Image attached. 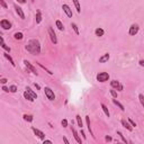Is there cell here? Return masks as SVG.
Returning <instances> with one entry per match:
<instances>
[{"instance_id": "16", "label": "cell", "mask_w": 144, "mask_h": 144, "mask_svg": "<svg viewBox=\"0 0 144 144\" xmlns=\"http://www.w3.org/2000/svg\"><path fill=\"white\" fill-rule=\"evenodd\" d=\"M3 56H5L6 59L8 60V61H9V63L11 64L12 66H16V64H15V62H14V60H12V58L11 56H10V54L8 53V52H6V53H3Z\"/></svg>"}, {"instance_id": "14", "label": "cell", "mask_w": 144, "mask_h": 144, "mask_svg": "<svg viewBox=\"0 0 144 144\" xmlns=\"http://www.w3.org/2000/svg\"><path fill=\"white\" fill-rule=\"evenodd\" d=\"M120 123H122V125L127 129V131H129V132H131V131H133V126L129 124V122H126L125 119H122V120H120Z\"/></svg>"}, {"instance_id": "17", "label": "cell", "mask_w": 144, "mask_h": 144, "mask_svg": "<svg viewBox=\"0 0 144 144\" xmlns=\"http://www.w3.org/2000/svg\"><path fill=\"white\" fill-rule=\"evenodd\" d=\"M104 34H105V30H104L103 28H100V27L96 28V30H95V35H96V36L101 37V36H104Z\"/></svg>"}, {"instance_id": "28", "label": "cell", "mask_w": 144, "mask_h": 144, "mask_svg": "<svg viewBox=\"0 0 144 144\" xmlns=\"http://www.w3.org/2000/svg\"><path fill=\"white\" fill-rule=\"evenodd\" d=\"M71 27L73 28L74 33H76L77 35H79V34H80V32H79V28H78V26H77V24H76V23H72V24H71Z\"/></svg>"}, {"instance_id": "44", "label": "cell", "mask_w": 144, "mask_h": 144, "mask_svg": "<svg viewBox=\"0 0 144 144\" xmlns=\"http://www.w3.org/2000/svg\"><path fill=\"white\" fill-rule=\"evenodd\" d=\"M81 135H82L83 140H86V135H85V132H83V131H82V128H81Z\"/></svg>"}, {"instance_id": "43", "label": "cell", "mask_w": 144, "mask_h": 144, "mask_svg": "<svg viewBox=\"0 0 144 144\" xmlns=\"http://www.w3.org/2000/svg\"><path fill=\"white\" fill-rule=\"evenodd\" d=\"M139 64H140L141 66H144V60H141V61L139 62Z\"/></svg>"}, {"instance_id": "24", "label": "cell", "mask_w": 144, "mask_h": 144, "mask_svg": "<svg viewBox=\"0 0 144 144\" xmlns=\"http://www.w3.org/2000/svg\"><path fill=\"white\" fill-rule=\"evenodd\" d=\"M26 91H27L28 93H29V95L32 96V97L34 98V99H37V95H36V92H35V91H33L32 89L29 88V87H26Z\"/></svg>"}, {"instance_id": "26", "label": "cell", "mask_w": 144, "mask_h": 144, "mask_svg": "<svg viewBox=\"0 0 144 144\" xmlns=\"http://www.w3.org/2000/svg\"><path fill=\"white\" fill-rule=\"evenodd\" d=\"M76 119H77V124H78V126L80 127V128H82L83 124H82V119H81V116H80V115H77V116H76Z\"/></svg>"}, {"instance_id": "5", "label": "cell", "mask_w": 144, "mask_h": 144, "mask_svg": "<svg viewBox=\"0 0 144 144\" xmlns=\"http://www.w3.org/2000/svg\"><path fill=\"white\" fill-rule=\"evenodd\" d=\"M47 30H49V35H50V38H51L52 43H53V44H58V38H56V34H55V32H54L53 27L49 26V29Z\"/></svg>"}, {"instance_id": "47", "label": "cell", "mask_w": 144, "mask_h": 144, "mask_svg": "<svg viewBox=\"0 0 144 144\" xmlns=\"http://www.w3.org/2000/svg\"><path fill=\"white\" fill-rule=\"evenodd\" d=\"M32 1H35V0H32Z\"/></svg>"}, {"instance_id": "38", "label": "cell", "mask_w": 144, "mask_h": 144, "mask_svg": "<svg viewBox=\"0 0 144 144\" xmlns=\"http://www.w3.org/2000/svg\"><path fill=\"white\" fill-rule=\"evenodd\" d=\"M7 79H6V78H2V79H0V82H1V83H2V85H6V83H7Z\"/></svg>"}, {"instance_id": "8", "label": "cell", "mask_w": 144, "mask_h": 144, "mask_svg": "<svg viewBox=\"0 0 144 144\" xmlns=\"http://www.w3.org/2000/svg\"><path fill=\"white\" fill-rule=\"evenodd\" d=\"M32 131L34 132V134L36 135V136L38 137V139H41V140H45V134H44L43 132H42V131H39L38 128H36V127L33 126V127H32Z\"/></svg>"}, {"instance_id": "42", "label": "cell", "mask_w": 144, "mask_h": 144, "mask_svg": "<svg viewBox=\"0 0 144 144\" xmlns=\"http://www.w3.org/2000/svg\"><path fill=\"white\" fill-rule=\"evenodd\" d=\"M43 142H44V144H45V143H50V144H52V141H50V140H43Z\"/></svg>"}, {"instance_id": "30", "label": "cell", "mask_w": 144, "mask_h": 144, "mask_svg": "<svg viewBox=\"0 0 144 144\" xmlns=\"http://www.w3.org/2000/svg\"><path fill=\"white\" fill-rule=\"evenodd\" d=\"M9 90H10V92H12V93H15V92H17V86H15V85H11L9 87Z\"/></svg>"}, {"instance_id": "11", "label": "cell", "mask_w": 144, "mask_h": 144, "mask_svg": "<svg viewBox=\"0 0 144 144\" xmlns=\"http://www.w3.org/2000/svg\"><path fill=\"white\" fill-rule=\"evenodd\" d=\"M62 9H63V11L65 12L66 16H68L69 18L72 17V10H71V8H70V6H69V5H63V6H62Z\"/></svg>"}, {"instance_id": "35", "label": "cell", "mask_w": 144, "mask_h": 144, "mask_svg": "<svg viewBox=\"0 0 144 144\" xmlns=\"http://www.w3.org/2000/svg\"><path fill=\"white\" fill-rule=\"evenodd\" d=\"M0 3H1V7H2V8H5V9H7V8H8L7 3L5 2V0H0Z\"/></svg>"}, {"instance_id": "18", "label": "cell", "mask_w": 144, "mask_h": 144, "mask_svg": "<svg viewBox=\"0 0 144 144\" xmlns=\"http://www.w3.org/2000/svg\"><path fill=\"white\" fill-rule=\"evenodd\" d=\"M100 106H101V109H103V112L105 113V115L107 116V117H109L110 116V113H109V110H108V108H107V106L105 105V104H100Z\"/></svg>"}, {"instance_id": "21", "label": "cell", "mask_w": 144, "mask_h": 144, "mask_svg": "<svg viewBox=\"0 0 144 144\" xmlns=\"http://www.w3.org/2000/svg\"><path fill=\"white\" fill-rule=\"evenodd\" d=\"M113 103H114V104H115V105L117 106V107H118V108H119V109H120V110H123V112H124V110H125L124 106H123V105H122V104H120V103H119V101H118V100H117V99H116V98H114V99H113Z\"/></svg>"}, {"instance_id": "12", "label": "cell", "mask_w": 144, "mask_h": 144, "mask_svg": "<svg viewBox=\"0 0 144 144\" xmlns=\"http://www.w3.org/2000/svg\"><path fill=\"white\" fill-rule=\"evenodd\" d=\"M14 7H15V10H16V12H17V15L19 16L22 19H25V14H24V11H23L22 8H20L19 6H17V5H15Z\"/></svg>"}, {"instance_id": "1", "label": "cell", "mask_w": 144, "mask_h": 144, "mask_svg": "<svg viewBox=\"0 0 144 144\" xmlns=\"http://www.w3.org/2000/svg\"><path fill=\"white\" fill-rule=\"evenodd\" d=\"M25 49H26L27 52H29V53L37 55V54L41 53V43H39L37 39H34V38L29 39V41L27 42Z\"/></svg>"}, {"instance_id": "10", "label": "cell", "mask_w": 144, "mask_h": 144, "mask_svg": "<svg viewBox=\"0 0 144 144\" xmlns=\"http://www.w3.org/2000/svg\"><path fill=\"white\" fill-rule=\"evenodd\" d=\"M71 131H72V134H73V136H74V139H76L77 143H79V144H82V140H81V137L79 136L78 132H77V131H76V128H74L73 126H71Z\"/></svg>"}, {"instance_id": "46", "label": "cell", "mask_w": 144, "mask_h": 144, "mask_svg": "<svg viewBox=\"0 0 144 144\" xmlns=\"http://www.w3.org/2000/svg\"><path fill=\"white\" fill-rule=\"evenodd\" d=\"M63 141H64V142H65V143H66V144H69V140H68V139H66V137H65V136H64V137H63Z\"/></svg>"}, {"instance_id": "29", "label": "cell", "mask_w": 144, "mask_h": 144, "mask_svg": "<svg viewBox=\"0 0 144 144\" xmlns=\"http://www.w3.org/2000/svg\"><path fill=\"white\" fill-rule=\"evenodd\" d=\"M1 47H2V49L5 50L6 52H8V53H10V51H11V49H10L9 46H7V45L5 44V42H1Z\"/></svg>"}, {"instance_id": "39", "label": "cell", "mask_w": 144, "mask_h": 144, "mask_svg": "<svg viewBox=\"0 0 144 144\" xmlns=\"http://www.w3.org/2000/svg\"><path fill=\"white\" fill-rule=\"evenodd\" d=\"M2 90L5 91V92H10L9 88H7V87H6V86H2Z\"/></svg>"}, {"instance_id": "34", "label": "cell", "mask_w": 144, "mask_h": 144, "mask_svg": "<svg viewBox=\"0 0 144 144\" xmlns=\"http://www.w3.org/2000/svg\"><path fill=\"white\" fill-rule=\"evenodd\" d=\"M139 99H140V103H141V105L144 107V95L140 93V95H139Z\"/></svg>"}, {"instance_id": "4", "label": "cell", "mask_w": 144, "mask_h": 144, "mask_svg": "<svg viewBox=\"0 0 144 144\" xmlns=\"http://www.w3.org/2000/svg\"><path fill=\"white\" fill-rule=\"evenodd\" d=\"M44 92H45V96L47 97V99L51 100V101H53L54 99H55V95H54V91L52 90L50 87H45L44 88Z\"/></svg>"}, {"instance_id": "7", "label": "cell", "mask_w": 144, "mask_h": 144, "mask_svg": "<svg viewBox=\"0 0 144 144\" xmlns=\"http://www.w3.org/2000/svg\"><path fill=\"white\" fill-rule=\"evenodd\" d=\"M0 26H1V28L5 30H8L11 28V23L9 22V20L7 19H1V22H0Z\"/></svg>"}, {"instance_id": "2", "label": "cell", "mask_w": 144, "mask_h": 144, "mask_svg": "<svg viewBox=\"0 0 144 144\" xmlns=\"http://www.w3.org/2000/svg\"><path fill=\"white\" fill-rule=\"evenodd\" d=\"M96 79L99 82H106V81L109 80V73H107V72H99L96 76Z\"/></svg>"}, {"instance_id": "45", "label": "cell", "mask_w": 144, "mask_h": 144, "mask_svg": "<svg viewBox=\"0 0 144 144\" xmlns=\"http://www.w3.org/2000/svg\"><path fill=\"white\" fill-rule=\"evenodd\" d=\"M16 1H18L19 3H25V2H26V0H16Z\"/></svg>"}, {"instance_id": "22", "label": "cell", "mask_w": 144, "mask_h": 144, "mask_svg": "<svg viewBox=\"0 0 144 144\" xmlns=\"http://www.w3.org/2000/svg\"><path fill=\"white\" fill-rule=\"evenodd\" d=\"M72 1H73V3H74V7H76V9H77V12L80 14V12H81V7H80V2H79V0H72Z\"/></svg>"}, {"instance_id": "27", "label": "cell", "mask_w": 144, "mask_h": 144, "mask_svg": "<svg viewBox=\"0 0 144 144\" xmlns=\"http://www.w3.org/2000/svg\"><path fill=\"white\" fill-rule=\"evenodd\" d=\"M55 24H56V27H58V28H59L60 30H64V25L62 24L61 20H56Z\"/></svg>"}, {"instance_id": "36", "label": "cell", "mask_w": 144, "mask_h": 144, "mask_svg": "<svg viewBox=\"0 0 144 144\" xmlns=\"http://www.w3.org/2000/svg\"><path fill=\"white\" fill-rule=\"evenodd\" d=\"M61 125H62L63 127H68V120H66V119H62Z\"/></svg>"}, {"instance_id": "6", "label": "cell", "mask_w": 144, "mask_h": 144, "mask_svg": "<svg viewBox=\"0 0 144 144\" xmlns=\"http://www.w3.org/2000/svg\"><path fill=\"white\" fill-rule=\"evenodd\" d=\"M140 30V27L137 24H132L131 25V27H129V30H128V34L131 35V36H135V35L139 33Z\"/></svg>"}, {"instance_id": "15", "label": "cell", "mask_w": 144, "mask_h": 144, "mask_svg": "<svg viewBox=\"0 0 144 144\" xmlns=\"http://www.w3.org/2000/svg\"><path fill=\"white\" fill-rule=\"evenodd\" d=\"M86 123H87V126H88V131L90 132V135L95 139V135H93L92 133V129H91V126H90V118H89V116H86Z\"/></svg>"}, {"instance_id": "19", "label": "cell", "mask_w": 144, "mask_h": 144, "mask_svg": "<svg viewBox=\"0 0 144 144\" xmlns=\"http://www.w3.org/2000/svg\"><path fill=\"white\" fill-rule=\"evenodd\" d=\"M23 118H24V120H26V122H33V119H34V117H33V115H29V114H24L23 115Z\"/></svg>"}, {"instance_id": "37", "label": "cell", "mask_w": 144, "mask_h": 144, "mask_svg": "<svg viewBox=\"0 0 144 144\" xmlns=\"http://www.w3.org/2000/svg\"><path fill=\"white\" fill-rule=\"evenodd\" d=\"M128 122H129V124L132 125L133 127H136V123H135L134 120H132V119H131V118H128Z\"/></svg>"}, {"instance_id": "40", "label": "cell", "mask_w": 144, "mask_h": 144, "mask_svg": "<svg viewBox=\"0 0 144 144\" xmlns=\"http://www.w3.org/2000/svg\"><path fill=\"white\" fill-rule=\"evenodd\" d=\"M105 140H106V142H110V141H113V139H112L110 136H108V135L105 137Z\"/></svg>"}, {"instance_id": "13", "label": "cell", "mask_w": 144, "mask_h": 144, "mask_svg": "<svg viewBox=\"0 0 144 144\" xmlns=\"http://www.w3.org/2000/svg\"><path fill=\"white\" fill-rule=\"evenodd\" d=\"M110 59V55L109 53H105L103 54V55L99 58V63H106V62H108V60Z\"/></svg>"}, {"instance_id": "25", "label": "cell", "mask_w": 144, "mask_h": 144, "mask_svg": "<svg viewBox=\"0 0 144 144\" xmlns=\"http://www.w3.org/2000/svg\"><path fill=\"white\" fill-rule=\"evenodd\" d=\"M24 97H25V99H27V100H28V101H30V103H33V101H34V100H35L34 98H33L32 96L29 95V93L27 92V91H25V92H24Z\"/></svg>"}, {"instance_id": "32", "label": "cell", "mask_w": 144, "mask_h": 144, "mask_svg": "<svg viewBox=\"0 0 144 144\" xmlns=\"http://www.w3.org/2000/svg\"><path fill=\"white\" fill-rule=\"evenodd\" d=\"M109 92H110V95H112V97L113 98H117V91L115 90V89H110L109 90Z\"/></svg>"}, {"instance_id": "33", "label": "cell", "mask_w": 144, "mask_h": 144, "mask_svg": "<svg viewBox=\"0 0 144 144\" xmlns=\"http://www.w3.org/2000/svg\"><path fill=\"white\" fill-rule=\"evenodd\" d=\"M117 135H119V137H120V139H122V141L124 142V143H127V140H126V139H125V137H124V135L122 134V132H119V131H117Z\"/></svg>"}, {"instance_id": "23", "label": "cell", "mask_w": 144, "mask_h": 144, "mask_svg": "<svg viewBox=\"0 0 144 144\" xmlns=\"http://www.w3.org/2000/svg\"><path fill=\"white\" fill-rule=\"evenodd\" d=\"M41 22H42V11L38 9L36 11V24H41Z\"/></svg>"}, {"instance_id": "41", "label": "cell", "mask_w": 144, "mask_h": 144, "mask_svg": "<svg viewBox=\"0 0 144 144\" xmlns=\"http://www.w3.org/2000/svg\"><path fill=\"white\" fill-rule=\"evenodd\" d=\"M34 86H35V88H36L37 90H39V89H41V87H39V85H38V83H36V82H35V83H34Z\"/></svg>"}, {"instance_id": "3", "label": "cell", "mask_w": 144, "mask_h": 144, "mask_svg": "<svg viewBox=\"0 0 144 144\" xmlns=\"http://www.w3.org/2000/svg\"><path fill=\"white\" fill-rule=\"evenodd\" d=\"M110 87H112L113 89H115V90H118V91H123V90H124L123 85L119 82V81H117V80H112V81H110Z\"/></svg>"}, {"instance_id": "31", "label": "cell", "mask_w": 144, "mask_h": 144, "mask_svg": "<svg viewBox=\"0 0 144 144\" xmlns=\"http://www.w3.org/2000/svg\"><path fill=\"white\" fill-rule=\"evenodd\" d=\"M37 64H38V65H39V66H41V68H42V69H44V70H45V71H46V72H47V73H49V74H50V76H53V72H52V71H50V70H49V69H47V68H45V66H44V65H42V64H41V63H38V62H37Z\"/></svg>"}, {"instance_id": "9", "label": "cell", "mask_w": 144, "mask_h": 144, "mask_svg": "<svg viewBox=\"0 0 144 144\" xmlns=\"http://www.w3.org/2000/svg\"><path fill=\"white\" fill-rule=\"evenodd\" d=\"M24 64L26 65V68L28 69V70H30V72H33V73L36 74V76L38 74V73H37V71H36V69H35V66L33 65V64L30 63V62H28L27 60H24Z\"/></svg>"}, {"instance_id": "20", "label": "cell", "mask_w": 144, "mask_h": 144, "mask_svg": "<svg viewBox=\"0 0 144 144\" xmlns=\"http://www.w3.org/2000/svg\"><path fill=\"white\" fill-rule=\"evenodd\" d=\"M14 37H15V39H17V41H22V39L24 38V34H23L22 32H16L15 34H14Z\"/></svg>"}]
</instances>
